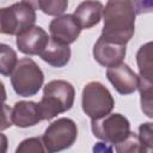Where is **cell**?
<instances>
[{
    "label": "cell",
    "mask_w": 153,
    "mask_h": 153,
    "mask_svg": "<svg viewBox=\"0 0 153 153\" xmlns=\"http://www.w3.org/2000/svg\"><path fill=\"white\" fill-rule=\"evenodd\" d=\"M135 11L130 0H108L103 8L102 37L118 44H127L135 31Z\"/></svg>",
    "instance_id": "6da1fadb"
},
{
    "label": "cell",
    "mask_w": 153,
    "mask_h": 153,
    "mask_svg": "<svg viewBox=\"0 0 153 153\" xmlns=\"http://www.w3.org/2000/svg\"><path fill=\"white\" fill-rule=\"evenodd\" d=\"M75 91L66 80H51L43 88L39 104L43 120H51L59 114L68 111L74 103Z\"/></svg>",
    "instance_id": "7a4b0ae2"
},
{
    "label": "cell",
    "mask_w": 153,
    "mask_h": 153,
    "mask_svg": "<svg viewBox=\"0 0 153 153\" xmlns=\"http://www.w3.org/2000/svg\"><path fill=\"white\" fill-rule=\"evenodd\" d=\"M44 75L37 63L30 57L20 59L11 73V84L17 94L22 97L35 96L42 87Z\"/></svg>",
    "instance_id": "3957f363"
},
{
    "label": "cell",
    "mask_w": 153,
    "mask_h": 153,
    "mask_svg": "<svg viewBox=\"0 0 153 153\" xmlns=\"http://www.w3.org/2000/svg\"><path fill=\"white\" fill-rule=\"evenodd\" d=\"M115 102L110 91L98 81L85 85L81 94V106L84 112L91 118H100L111 112Z\"/></svg>",
    "instance_id": "277c9868"
},
{
    "label": "cell",
    "mask_w": 153,
    "mask_h": 153,
    "mask_svg": "<svg viewBox=\"0 0 153 153\" xmlns=\"http://www.w3.org/2000/svg\"><path fill=\"white\" fill-rule=\"evenodd\" d=\"M35 22V8L24 1L0 8V33L19 35L26 29L33 26Z\"/></svg>",
    "instance_id": "5b68a950"
},
{
    "label": "cell",
    "mask_w": 153,
    "mask_h": 153,
    "mask_svg": "<svg viewBox=\"0 0 153 153\" xmlns=\"http://www.w3.org/2000/svg\"><path fill=\"white\" fill-rule=\"evenodd\" d=\"M93 135L109 145L122 142L130 133V123L121 114H108L91 121Z\"/></svg>",
    "instance_id": "8992f818"
},
{
    "label": "cell",
    "mask_w": 153,
    "mask_h": 153,
    "mask_svg": "<svg viewBox=\"0 0 153 153\" xmlns=\"http://www.w3.org/2000/svg\"><path fill=\"white\" fill-rule=\"evenodd\" d=\"M76 136L78 129L74 121L62 117L49 124L42 136V142L44 149L53 153L69 148L75 142Z\"/></svg>",
    "instance_id": "52a82bcc"
},
{
    "label": "cell",
    "mask_w": 153,
    "mask_h": 153,
    "mask_svg": "<svg viewBox=\"0 0 153 153\" xmlns=\"http://www.w3.org/2000/svg\"><path fill=\"white\" fill-rule=\"evenodd\" d=\"M49 32L51 39L68 45L76 41L81 27L73 14H61L50 22Z\"/></svg>",
    "instance_id": "ba28073f"
},
{
    "label": "cell",
    "mask_w": 153,
    "mask_h": 153,
    "mask_svg": "<svg viewBox=\"0 0 153 153\" xmlns=\"http://www.w3.org/2000/svg\"><path fill=\"white\" fill-rule=\"evenodd\" d=\"M106 76L115 90L121 94H130L137 90L139 76L128 65L123 62L109 67L106 71Z\"/></svg>",
    "instance_id": "9c48e42d"
},
{
    "label": "cell",
    "mask_w": 153,
    "mask_h": 153,
    "mask_svg": "<svg viewBox=\"0 0 153 153\" xmlns=\"http://www.w3.org/2000/svg\"><path fill=\"white\" fill-rule=\"evenodd\" d=\"M93 57L103 67H112L121 63L126 56V44L110 42L102 36L93 45Z\"/></svg>",
    "instance_id": "30bf717a"
},
{
    "label": "cell",
    "mask_w": 153,
    "mask_h": 153,
    "mask_svg": "<svg viewBox=\"0 0 153 153\" xmlns=\"http://www.w3.org/2000/svg\"><path fill=\"white\" fill-rule=\"evenodd\" d=\"M49 42L48 33L41 26H31L17 35V47L25 55H39Z\"/></svg>",
    "instance_id": "8fae6325"
},
{
    "label": "cell",
    "mask_w": 153,
    "mask_h": 153,
    "mask_svg": "<svg viewBox=\"0 0 153 153\" xmlns=\"http://www.w3.org/2000/svg\"><path fill=\"white\" fill-rule=\"evenodd\" d=\"M43 120L39 104L35 102L20 100L12 109V123L19 128H27Z\"/></svg>",
    "instance_id": "7c38bea8"
},
{
    "label": "cell",
    "mask_w": 153,
    "mask_h": 153,
    "mask_svg": "<svg viewBox=\"0 0 153 153\" xmlns=\"http://www.w3.org/2000/svg\"><path fill=\"white\" fill-rule=\"evenodd\" d=\"M103 14V5L97 0H86L82 1L73 13V17L79 23L81 30L91 29L97 25Z\"/></svg>",
    "instance_id": "4fadbf2b"
},
{
    "label": "cell",
    "mask_w": 153,
    "mask_h": 153,
    "mask_svg": "<svg viewBox=\"0 0 153 153\" xmlns=\"http://www.w3.org/2000/svg\"><path fill=\"white\" fill-rule=\"evenodd\" d=\"M39 56L48 65L61 68L66 66L71 59V48L67 44L59 43L49 37V42Z\"/></svg>",
    "instance_id": "5bb4252c"
},
{
    "label": "cell",
    "mask_w": 153,
    "mask_h": 153,
    "mask_svg": "<svg viewBox=\"0 0 153 153\" xmlns=\"http://www.w3.org/2000/svg\"><path fill=\"white\" fill-rule=\"evenodd\" d=\"M136 62L140 71V76L143 80L152 82L153 75V62H152V43L148 42L142 45L136 55Z\"/></svg>",
    "instance_id": "9a60e30c"
},
{
    "label": "cell",
    "mask_w": 153,
    "mask_h": 153,
    "mask_svg": "<svg viewBox=\"0 0 153 153\" xmlns=\"http://www.w3.org/2000/svg\"><path fill=\"white\" fill-rule=\"evenodd\" d=\"M18 62L17 53L7 44L0 43V74L10 76Z\"/></svg>",
    "instance_id": "2e32d148"
},
{
    "label": "cell",
    "mask_w": 153,
    "mask_h": 153,
    "mask_svg": "<svg viewBox=\"0 0 153 153\" xmlns=\"http://www.w3.org/2000/svg\"><path fill=\"white\" fill-rule=\"evenodd\" d=\"M68 7V0H37L35 10H41L48 16H61Z\"/></svg>",
    "instance_id": "e0dca14e"
},
{
    "label": "cell",
    "mask_w": 153,
    "mask_h": 153,
    "mask_svg": "<svg viewBox=\"0 0 153 153\" xmlns=\"http://www.w3.org/2000/svg\"><path fill=\"white\" fill-rule=\"evenodd\" d=\"M115 149L117 152H145L137 135L135 133H129V135L120 143L116 145Z\"/></svg>",
    "instance_id": "ac0fdd59"
},
{
    "label": "cell",
    "mask_w": 153,
    "mask_h": 153,
    "mask_svg": "<svg viewBox=\"0 0 153 153\" xmlns=\"http://www.w3.org/2000/svg\"><path fill=\"white\" fill-rule=\"evenodd\" d=\"M45 149L43 148V142L42 139L39 137H31V139H26L24 141H22V143L17 147L16 152L17 153H42Z\"/></svg>",
    "instance_id": "d6986e66"
},
{
    "label": "cell",
    "mask_w": 153,
    "mask_h": 153,
    "mask_svg": "<svg viewBox=\"0 0 153 153\" xmlns=\"http://www.w3.org/2000/svg\"><path fill=\"white\" fill-rule=\"evenodd\" d=\"M139 140L145 148V152H149L152 149V142H153V136H152V123H142L139 127Z\"/></svg>",
    "instance_id": "ffe728a7"
},
{
    "label": "cell",
    "mask_w": 153,
    "mask_h": 153,
    "mask_svg": "<svg viewBox=\"0 0 153 153\" xmlns=\"http://www.w3.org/2000/svg\"><path fill=\"white\" fill-rule=\"evenodd\" d=\"M12 126V109L4 103H0V130L8 129Z\"/></svg>",
    "instance_id": "44dd1931"
},
{
    "label": "cell",
    "mask_w": 153,
    "mask_h": 153,
    "mask_svg": "<svg viewBox=\"0 0 153 153\" xmlns=\"http://www.w3.org/2000/svg\"><path fill=\"white\" fill-rule=\"evenodd\" d=\"M136 14L149 13L152 11V0H130Z\"/></svg>",
    "instance_id": "7402d4cb"
},
{
    "label": "cell",
    "mask_w": 153,
    "mask_h": 153,
    "mask_svg": "<svg viewBox=\"0 0 153 153\" xmlns=\"http://www.w3.org/2000/svg\"><path fill=\"white\" fill-rule=\"evenodd\" d=\"M7 137L0 133V153H5L7 151Z\"/></svg>",
    "instance_id": "603a6c76"
},
{
    "label": "cell",
    "mask_w": 153,
    "mask_h": 153,
    "mask_svg": "<svg viewBox=\"0 0 153 153\" xmlns=\"http://www.w3.org/2000/svg\"><path fill=\"white\" fill-rule=\"evenodd\" d=\"M6 100V90L4 84L0 81V103H4Z\"/></svg>",
    "instance_id": "cb8c5ba5"
},
{
    "label": "cell",
    "mask_w": 153,
    "mask_h": 153,
    "mask_svg": "<svg viewBox=\"0 0 153 153\" xmlns=\"http://www.w3.org/2000/svg\"><path fill=\"white\" fill-rule=\"evenodd\" d=\"M23 1L26 2V4H29L32 8H35V6H36V1H37V0H23Z\"/></svg>",
    "instance_id": "d4e9b609"
}]
</instances>
